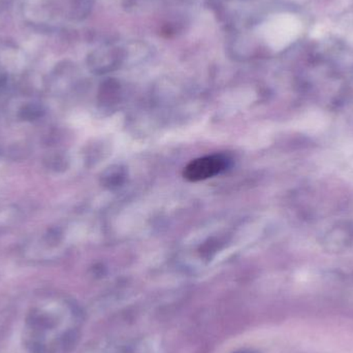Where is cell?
I'll return each mask as SVG.
<instances>
[{
	"label": "cell",
	"instance_id": "1",
	"mask_svg": "<svg viewBox=\"0 0 353 353\" xmlns=\"http://www.w3.org/2000/svg\"><path fill=\"white\" fill-rule=\"evenodd\" d=\"M298 31V21L290 14L274 17L263 27V39L274 49H281L288 46L294 41Z\"/></svg>",
	"mask_w": 353,
	"mask_h": 353
},
{
	"label": "cell",
	"instance_id": "2",
	"mask_svg": "<svg viewBox=\"0 0 353 353\" xmlns=\"http://www.w3.org/2000/svg\"><path fill=\"white\" fill-rule=\"evenodd\" d=\"M226 168L225 159L220 155L201 157L189 163L184 170V178L191 182L205 180L219 175Z\"/></svg>",
	"mask_w": 353,
	"mask_h": 353
}]
</instances>
